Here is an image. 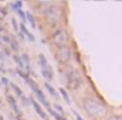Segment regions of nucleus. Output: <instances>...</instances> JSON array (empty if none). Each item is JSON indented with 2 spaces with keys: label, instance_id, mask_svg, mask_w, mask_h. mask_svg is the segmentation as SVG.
I'll return each instance as SVG.
<instances>
[{
  "label": "nucleus",
  "instance_id": "obj_11",
  "mask_svg": "<svg viewBox=\"0 0 122 120\" xmlns=\"http://www.w3.org/2000/svg\"><path fill=\"white\" fill-rule=\"evenodd\" d=\"M38 61H40V65H41V68H46V66L48 65V62H47V58H46L43 54H40V55H38Z\"/></svg>",
  "mask_w": 122,
  "mask_h": 120
},
{
  "label": "nucleus",
  "instance_id": "obj_22",
  "mask_svg": "<svg viewBox=\"0 0 122 120\" xmlns=\"http://www.w3.org/2000/svg\"><path fill=\"white\" fill-rule=\"evenodd\" d=\"M56 109H57V112H58V113H61V115L64 113V110H62V107H61V106H58V105L56 106Z\"/></svg>",
  "mask_w": 122,
  "mask_h": 120
},
{
  "label": "nucleus",
  "instance_id": "obj_24",
  "mask_svg": "<svg viewBox=\"0 0 122 120\" xmlns=\"http://www.w3.org/2000/svg\"><path fill=\"white\" fill-rule=\"evenodd\" d=\"M109 120H122V116H112Z\"/></svg>",
  "mask_w": 122,
  "mask_h": 120
},
{
  "label": "nucleus",
  "instance_id": "obj_20",
  "mask_svg": "<svg viewBox=\"0 0 122 120\" xmlns=\"http://www.w3.org/2000/svg\"><path fill=\"white\" fill-rule=\"evenodd\" d=\"M11 26H13V28H14V30H17V28H19V26H17V23H16V20H14V18H11Z\"/></svg>",
  "mask_w": 122,
  "mask_h": 120
},
{
  "label": "nucleus",
  "instance_id": "obj_18",
  "mask_svg": "<svg viewBox=\"0 0 122 120\" xmlns=\"http://www.w3.org/2000/svg\"><path fill=\"white\" fill-rule=\"evenodd\" d=\"M10 44H11V48H13V50H19V44L16 42V40H11Z\"/></svg>",
  "mask_w": 122,
  "mask_h": 120
},
{
  "label": "nucleus",
  "instance_id": "obj_7",
  "mask_svg": "<svg viewBox=\"0 0 122 120\" xmlns=\"http://www.w3.org/2000/svg\"><path fill=\"white\" fill-rule=\"evenodd\" d=\"M41 74H43V78L46 79V81H53V68L50 66V65H47L46 68H43V71H41Z\"/></svg>",
  "mask_w": 122,
  "mask_h": 120
},
{
  "label": "nucleus",
  "instance_id": "obj_9",
  "mask_svg": "<svg viewBox=\"0 0 122 120\" xmlns=\"http://www.w3.org/2000/svg\"><path fill=\"white\" fill-rule=\"evenodd\" d=\"M7 102H9V105L11 106V109L16 112V113H19V107H17V103H16V99L13 97V96H7Z\"/></svg>",
  "mask_w": 122,
  "mask_h": 120
},
{
  "label": "nucleus",
  "instance_id": "obj_12",
  "mask_svg": "<svg viewBox=\"0 0 122 120\" xmlns=\"http://www.w3.org/2000/svg\"><path fill=\"white\" fill-rule=\"evenodd\" d=\"M26 18H29V23L31 24V27L34 28V27H36V20H34V17H33V14L27 11V13H26Z\"/></svg>",
  "mask_w": 122,
  "mask_h": 120
},
{
  "label": "nucleus",
  "instance_id": "obj_17",
  "mask_svg": "<svg viewBox=\"0 0 122 120\" xmlns=\"http://www.w3.org/2000/svg\"><path fill=\"white\" fill-rule=\"evenodd\" d=\"M17 74H19V75H20L21 78H24V79H29V75H27V74H24V72H23V71H21L20 68L17 69Z\"/></svg>",
  "mask_w": 122,
  "mask_h": 120
},
{
  "label": "nucleus",
  "instance_id": "obj_1",
  "mask_svg": "<svg viewBox=\"0 0 122 120\" xmlns=\"http://www.w3.org/2000/svg\"><path fill=\"white\" fill-rule=\"evenodd\" d=\"M82 106H84L85 112L90 116H94V117H98L99 119V117H102L105 115V107L101 103H98L97 100L91 99V97H85L82 100Z\"/></svg>",
  "mask_w": 122,
  "mask_h": 120
},
{
  "label": "nucleus",
  "instance_id": "obj_8",
  "mask_svg": "<svg viewBox=\"0 0 122 120\" xmlns=\"http://www.w3.org/2000/svg\"><path fill=\"white\" fill-rule=\"evenodd\" d=\"M31 105H33V107L36 109L37 115H38V116H40L41 119H44V120L47 119V115H46V112H44V110L41 109V106H40V105H38V103H37V102H36L34 99H31Z\"/></svg>",
  "mask_w": 122,
  "mask_h": 120
},
{
  "label": "nucleus",
  "instance_id": "obj_5",
  "mask_svg": "<svg viewBox=\"0 0 122 120\" xmlns=\"http://www.w3.org/2000/svg\"><path fill=\"white\" fill-rule=\"evenodd\" d=\"M44 16H46V18H47L50 23L57 21V20L60 18V16H61L60 7L56 6V4H50V6L44 10Z\"/></svg>",
  "mask_w": 122,
  "mask_h": 120
},
{
  "label": "nucleus",
  "instance_id": "obj_19",
  "mask_svg": "<svg viewBox=\"0 0 122 120\" xmlns=\"http://www.w3.org/2000/svg\"><path fill=\"white\" fill-rule=\"evenodd\" d=\"M17 13H19V16H20V17H21V20H26V13H23V11H21V10H19V11H17Z\"/></svg>",
  "mask_w": 122,
  "mask_h": 120
},
{
  "label": "nucleus",
  "instance_id": "obj_16",
  "mask_svg": "<svg viewBox=\"0 0 122 120\" xmlns=\"http://www.w3.org/2000/svg\"><path fill=\"white\" fill-rule=\"evenodd\" d=\"M60 93H61V96L64 97V100H65L67 103H70V97H68V95H67L65 89H60Z\"/></svg>",
  "mask_w": 122,
  "mask_h": 120
},
{
  "label": "nucleus",
  "instance_id": "obj_23",
  "mask_svg": "<svg viewBox=\"0 0 122 120\" xmlns=\"http://www.w3.org/2000/svg\"><path fill=\"white\" fill-rule=\"evenodd\" d=\"M74 116H75V119H77V120H84L80 115H78V113H77V112H74Z\"/></svg>",
  "mask_w": 122,
  "mask_h": 120
},
{
  "label": "nucleus",
  "instance_id": "obj_14",
  "mask_svg": "<svg viewBox=\"0 0 122 120\" xmlns=\"http://www.w3.org/2000/svg\"><path fill=\"white\" fill-rule=\"evenodd\" d=\"M10 86H11V89L16 92V95H17V96H23V92H21V89H20L19 86H16L14 83H10Z\"/></svg>",
  "mask_w": 122,
  "mask_h": 120
},
{
  "label": "nucleus",
  "instance_id": "obj_21",
  "mask_svg": "<svg viewBox=\"0 0 122 120\" xmlns=\"http://www.w3.org/2000/svg\"><path fill=\"white\" fill-rule=\"evenodd\" d=\"M3 41H4V42H9V44H10V41H11V38H10L9 35H3Z\"/></svg>",
  "mask_w": 122,
  "mask_h": 120
},
{
  "label": "nucleus",
  "instance_id": "obj_15",
  "mask_svg": "<svg viewBox=\"0 0 122 120\" xmlns=\"http://www.w3.org/2000/svg\"><path fill=\"white\" fill-rule=\"evenodd\" d=\"M21 6H23V3H21V1H14V3H11V9H13V10H17V11L20 10V7H21Z\"/></svg>",
  "mask_w": 122,
  "mask_h": 120
},
{
  "label": "nucleus",
  "instance_id": "obj_6",
  "mask_svg": "<svg viewBox=\"0 0 122 120\" xmlns=\"http://www.w3.org/2000/svg\"><path fill=\"white\" fill-rule=\"evenodd\" d=\"M57 60L60 64H67L68 61L71 60V50L65 45V47H61L58 48V52H57Z\"/></svg>",
  "mask_w": 122,
  "mask_h": 120
},
{
  "label": "nucleus",
  "instance_id": "obj_25",
  "mask_svg": "<svg viewBox=\"0 0 122 120\" xmlns=\"http://www.w3.org/2000/svg\"><path fill=\"white\" fill-rule=\"evenodd\" d=\"M1 82H3V83H4V85H9V81H7V79H6V78H1Z\"/></svg>",
  "mask_w": 122,
  "mask_h": 120
},
{
  "label": "nucleus",
  "instance_id": "obj_10",
  "mask_svg": "<svg viewBox=\"0 0 122 120\" xmlns=\"http://www.w3.org/2000/svg\"><path fill=\"white\" fill-rule=\"evenodd\" d=\"M44 86H46V89L48 90V93H50L51 96H54V97H58V93L56 92V89H54V88H53V86H51L50 83H46Z\"/></svg>",
  "mask_w": 122,
  "mask_h": 120
},
{
  "label": "nucleus",
  "instance_id": "obj_13",
  "mask_svg": "<svg viewBox=\"0 0 122 120\" xmlns=\"http://www.w3.org/2000/svg\"><path fill=\"white\" fill-rule=\"evenodd\" d=\"M13 60L16 61V64H17L20 68H24V62H23V60H21L19 55H14V57H13Z\"/></svg>",
  "mask_w": 122,
  "mask_h": 120
},
{
  "label": "nucleus",
  "instance_id": "obj_3",
  "mask_svg": "<svg viewBox=\"0 0 122 120\" xmlns=\"http://www.w3.org/2000/svg\"><path fill=\"white\" fill-rule=\"evenodd\" d=\"M26 82H27V83L30 85V88L33 89V92L36 93V96H37V99H38V102H40L41 105H44L47 110H50V109H51V107H50V103L47 102V99H46V96H44V93H43V92H41V89H40V88L37 86V83H36L34 81H31L30 78H29V79H26Z\"/></svg>",
  "mask_w": 122,
  "mask_h": 120
},
{
  "label": "nucleus",
  "instance_id": "obj_4",
  "mask_svg": "<svg viewBox=\"0 0 122 120\" xmlns=\"http://www.w3.org/2000/svg\"><path fill=\"white\" fill-rule=\"evenodd\" d=\"M67 41H68V35L64 28H58L53 32V42L54 45H57L58 48L61 47H65L67 45Z\"/></svg>",
  "mask_w": 122,
  "mask_h": 120
},
{
  "label": "nucleus",
  "instance_id": "obj_2",
  "mask_svg": "<svg viewBox=\"0 0 122 120\" xmlns=\"http://www.w3.org/2000/svg\"><path fill=\"white\" fill-rule=\"evenodd\" d=\"M82 75L78 72V71H72L70 72L68 75V79H67V88L70 90H77L81 85H82Z\"/></svg>",
  "mask_w": 122,
  "mask_h": 120
}]
</instances>
